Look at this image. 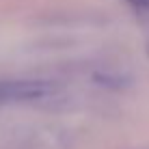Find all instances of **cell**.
I'll return each mask as SVG.
<instances>
[{
	"mask_svg": "<svg viewBox=\"0 0 149 149\" xmlns=\"http://www.w3.org/2000/svg\"><path fill=\"white\" fill-rule=\"evenodd\" d=\"M52 93H56V84L52 80H39V78L0 80V104L45 100Z\"/></svg>",
	"mask_w": 149,
	"mask_h": 149,
	"instance_id": "1",
	"label": "cell"
},
{
	"mask_svg": "<svg viewBox=\"0 0 149 149\" xmlns=\"http://www.w3.org/2000/svg\"><path fill=\"white\" fill-rule=\"evenodd\" d=\"M125 2L136 11V15L147 24V30H149V0H125Z\"/></svg>",
	"mask_w": 149,
	"mask_h": 149,
	"instance_id": "2",
	"label": "cell"
}]
</instances>
